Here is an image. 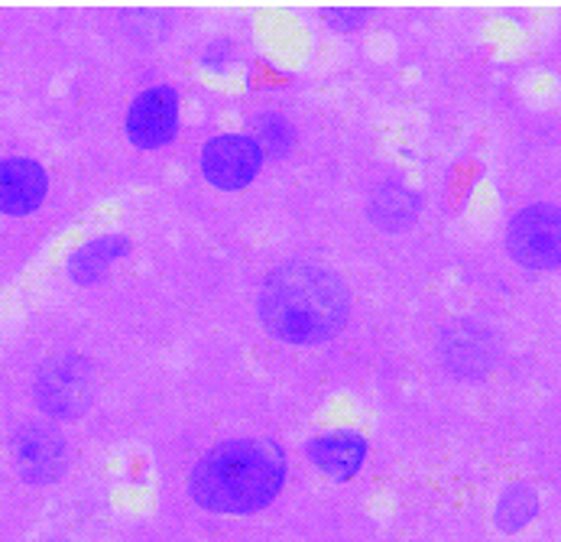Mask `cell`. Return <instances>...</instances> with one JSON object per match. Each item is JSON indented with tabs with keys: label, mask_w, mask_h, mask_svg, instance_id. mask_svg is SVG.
Returning <instances> with one entry per match:
<instances>
[{
	"label": "cell",
	"mask_w": 561,
	"mask_h": 542,
	"mask_svg": "<svg viewBox=\"0 0 561 542\" xmlns=\"http://www.w3.org/2000/svg\"><path fill=\"white\" fill-rule=\"evenodd\" d=\"M286 452L270 439H231L188 471V500L208 513L247 517L266 510L286 487Z\"/></svg>",
	"instance_id": "cell-1"
},
{
	"label": "cell",
	"mask_w": 561,
	"mask_h": 542,
	"mask_svg": "<svg viewBox=\"0 0 561 542\" xmlns=\"http://www.w3.org/2000/svg\"><path fill=\"white\" fill-rule=\"evenodd\" d=\"M347 312L351 296L344 283L319 263H286L260 290V318L286 345H324L344 328Z\"/></svg>",
	"instance_id": "cell-2"
},
{
	"label": "cell",
	"mask_w": 561,
	"mask_h": 542,
	"mask_svg": "<svg viewBox=\"0 0 561 542\" xmlns=\"http://www.w3.org/2000/svg\"><path fill=\"white\" fill-rule=\"evenodd\" d=\"M36 403L53 419H79L94 403V371L81 358H56L36 377Z\"/></svg>",
	"instance_id": "cell-3"
},
{
	"label": "cell",
	"mask_w": 561,
	"mask_h": 542,
	"mask_svg": "<svg viewBox=\"0 0 561 542\" xmlns=\"http://www.w3.org/2000/svg\"><path fill=\"white\" fill-rule=\"evenodd\" d=\"M559 208L556 205H529L513 215L506 228L510 253L529 270H556L561 260Z\"/></svg>",
	"instance_id": "cell-4"
},
{
	"label": "cell",
	"mask_w": 561,
	"mask_h": 542,
	"mask_svg": "<svg viewBox=\"0 0 561 542\" xmlns=\"http://www.w3.org/2000/svg\"><path fill=\"white\" fill-rule=\"evenodd\" d=\"M263 166V150L250 134H218L202 150V172L221 192L247 189Z\"/></svg>",
	"instance_id": "cell-5"
},
{
	"label": "cell",
	"mask_w": 561,
	"mask_h": 542,
	"mask_svg": "<svg viewBox=\"0 0 561 542\" xmlns=\"http://www.w3.org/2000/svg\"><path fill=\"white\" fill-rule=\"evenodd\" d=\"M10 455L26 484H53L56 477H62V471L69 465L66 439L46 422H30L16 429L10 442Z\"/></svg>",
	"instance_id": "cell-6"
},
{
	"label": "cell",
	"mask_w": 561,
	"mask_h": 542,
	"mask_svg": "<svg viewBox=\"0 0 561 542\" xmlns=\"http://www.w3.org/2000/svg\"><path fill=\"white\" fill-rule=\"evenodd\" d=\"M179 134V91L172 84H153L134 98L127 111V137L140 150H160Z\"/></svg>",
	"instance_id": "cell-7"
},
{
	"label": "cell",
	"mask_w": 561,
	"mask_h": 542,
	"mask_svg": "<svg viewBox=\"0 0 561 542\" xmlns=\"http://www.w3.org/2000/svg\"><path fill=\"white\" fill-rule=\"evenodd\" d=\"M49 192L46 169L36 159L10 156L0 162V215L23 218L33 215Z\"/></svg>",
	"instance_id": "cell-8"
},
{
	"label": "cell",
	"mask_w": 561,
	"mask_h": 542,
	"mask_svg": "<svg viewBox=\"0 0 561 542\" xmlns=\"http://www.w3.org/2000/svg\"><path fill=\"white\" fill-rule=\"evenodd\" d=\"M438 348H442L445 368L461 377H481L493 368V358H496V345H493L490 331L478 321L448 325Z\"/></svg>",
	"instance_id": "cell-9"
},
{
	"label": "cell",
	"mask_w": 561,
	"mask_h": 542,
	"mask_svg": "<svg viewBox=\"0 0 561 542\" xmlns=\"http://www.w3.org/2000/svg\"><path fill=\"white\" fill-rule=\"evenodd\" d=\"M367 439L354 429H334L309 439L306 455L309 462L319 467L324 477L331 481H354L360 474V467L367 465Z\"/></svg>",
	"instance_id": "cell-10"
},
{
	"label": "cell",
	"mask_w": 561,
	"mask_h": 542,
	"mask_svg": "<svg viewBox=\"0 0 561 542\" xmlns=\"http://www.w3.org/2000/svg\"><path fill=\"white\" fill-rule=\"evenodd\" d=\"M127 253H130V240H127L124 234L94 237V240H88L84 247H79V250L72 253V260H69V276H72L76 283L91 286V283H98V280L107 273V267H111L114 260H121V257H127Z\"/></svg>",
	"instance_id": "cell-11"
},
{
	"label": "cell",
	"mask_w": 561,
	"mask_h": 542,
	"mask_svg": "<svg viewBox=\"0 0 561 542\" xmlns=\"http://www.w3.org/2000/svg\"><path fill=\"white\" fill-rule=\"evenodd\" d=\"M419 212V199L400 185V182H387L374 192L370 199V222L380 225L383 232H402L415 222Z\"/></svg>",
	"instance_id": "cell-12"
},
{
	"label": "cell",
	"mask_w": 561,
	"mask_h": 542,
	"mask_svg": "<svg viewBox=\"0 0 561 542\" xmlns=\"http://www.w3.org/2000/svg\"><path fill=\"white\" fill-rule=\"evenodd\" d=\"M539 517V490L529 484H510L493 510V523L500 533H523Z\"/></svg>",
	"instance_id": "cell-13"
},
{
	"label": "cell",
	"mask_w": 561,
	"mask_h": 542,
	"mask_svg": "<svg viewBox=\"0 0 561 542\" xmlns=\"http://www.w3.org/2000/svg\"><path fill=\"white\" fill-rule=\"evenodd\" d=\"M250 137L256 140L260 150L273 154L276 159L289 156L293 154V147H296V131L289 127L286 117H279V114H273V111H266V114H260V117L253 121V134H250Z\"/></svg>",
	"instance_id": "cell-14"
},
{
	"label": "cell",
	"mask_w": 561,
	"mask_h": 542,
	"mask_svg": "<svg viewBox=\"0 0 561 542\" xmlns=\"http://www.w3.org/2000/svg\"><path fill=\"white\" fill-rule=\"evenodd\" d=\"M324 20H331L334 26H341V30H354L357 23H364L367 20V10H324L321 13Z\"/></svg>",
	"instance_id": "cell-15"
},
{
	"label": "cell",
	"mask_w": 561,
	"mask_h": 542,
	"mask_svg": "<svg viewBox=\"0 0 561 542\" xmlns=\"http://www.w3.org/2000/svg\"><path fill=\"white\" fill-rule=\"evenodd\" d=\"M53 542H69V540H53Z\"/></svg>",
	"instance_id": "cell-16"
}]
</instances>
